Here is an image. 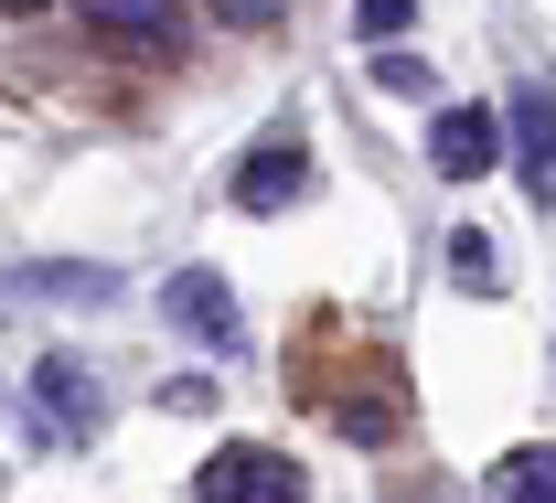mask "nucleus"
Returning <instances> with one entry per match:
<instances>
[{
	"label": "nucleus",
	"mask_w": 556,
	"mask_h": 503,
	"mask_svg": "<svg viewBox=\"0 0 556 503\" xmlns=\"http://www.w3.org/2000/svg\"><path fill=\"white\" fill-rule=\"evenodd\" d=\"M343 439H364V450H375V439H396V418H386V407H343Z\"/></svg>",
	"instance_id": "14"
},
{
	"label": "nucleus",
	"mask_w": 556,
	"mask_h": 503,
	"mask_svg": "<svg viewBox=\"0 0 556 503\" xmlns=\"http://www.w3.org/2000/svg\"><path fill=\"white\" fill-rule=\"evenodd\" d=\"M503 503H556V461L546 450H514V461H503Z\"/></svg>",
	"instance_id": "9"
},
{
	"label": "nucleus",
	"mask_w": 556,
	"mask_h": 503,
	"mask_svg": "<svg viewBox=\"0 0 556 503\" xmlns=\"http://www.w3.org/2000/svg\"><path fill=\"white\" fill-rule=\"evenodd\" d=\"M97 11V33H118V43H172V22H182V0H86Z\"/></svg>",
	"instance_id": "7"
},
{
	"label": "nucleus",
	"mask_w": 556,
	"mask_h": 503,
	"mask_svg": "<svg viewBox=\"0 0 556 503\" xmlns=\"http://www.w3.org/2000/svg\"><path fill=\"white\" fill-rule=\"evenodd\" d=\"M407 22H417V0H353V33H364V43H396Z\"/></svg>",
	"instance_id": "12"
},
{
	"label": "nucleus",
	"mask_w": 556,
	"mask_h": 503,
	"mask_svg": "<svg viewBox=\"0 0 556 503\" xmlns=\"http://www.w3.org/2000/svg\"><path fill=\"white\" fill-rule=\"evenodd\" d=\"M375 86H386V97H439V75L417 65V54H396V43L375 54Z\"/></svg>",
	"instance_id": "11"
},
{
	"label": "nucleus",
	"mask_w": 556,
	"mask_h": 503,
	"mask_svg": "<svg viewBox=\"0 0 556 503\" xmlns=\"http://www.w3.org/2000/svg\"><path fill=\"white\" fill-rule=\"evenodd\" d=\"M503 129H514V183H525V204L546 215L556 204V108H546V86H514Z\"/></svg>",
	"instance_id": "4"
},
{
	"label": "nucleus",
	"mask_w": 556,
	"mask_h": 503,
	"mask_svg": "<svg viewBox=\"0 0 556 503\" xmlns=\"http://www.w3.org/2000/svg\"><path fill=\"white\" fill-rule=\"evenodd\" d=\"M43 300H118V268H33Z\"/></svg>",
	"instance_id": "10"
},
{
	"label": "nucleus",
	"mask_w": 556,
	"mask_h": 503,
	"mask_svg": "<svg viewBox=\"0 0 556 503\" xmlns=\"http://www.w3.org/2000/svg\"><path fill=\"white\" fill-rule=\"evenodd\" d=\"M193 503H300V461L289 450H214L204 471H193Z\"/></svg>",
	"instance_id": "2"
},
{
	"label": "nucleus",
	"mask_w": 556,
	"mask_h": 503,
	"mask_svg": "<svg viewBox=\"0 0 556 503\" xmlns=\"http://www.w3.org/2000/svg\"><path fill=\"white\" fill-rule=\"evenodd\" d=\"M161 311H172L182 343H214V354L247 343V311H236V289L214 279V268H172V279H161Z\"/></svg>",
	"instance_id": "3"
},
{
	"label": "nucleus",
	"mask_w": 556,
	"mask_h": 503,
	"mask_svg": "<svg viewBox=\"0 0 556 503\" xmlns=\"http://www.w3.org/2000/svg\"><path fill=\"white\" fill-rule=\"evenodd\" d=\"M161 407H172V418H204V407H214V375H172Z\"/></svg>",
	"instance_id": "13"
},
{
	"label": "nucleus",
	"mask_w": 556,
	"mask_h": 503,
	"mask_svg": "<svg viewBox=\"0 0 556 503\" xmlns=\"http://www.w3.org/2000/svg\"><path fill=\"white\" fill-rule=\"evenodd\" d=\"M450 279L471 289V300H492V289H503V247H492V236H471V225H460V236H450Z\"/></svg>",
	"instance_id": "8"
},
{
	"label": "nucleus",
	"mask_w": 556,
	"mask_h": 503,
	"mask_svg": "<svg viewBox=\"0 0 556 503\" xmlns=\"http://www.w3.org/2000/svg\"><path fill=\"white\" fill-rule=\"evenodd\" d=\"M428 161H439L450 183H482L492 161H503V118H492V108H439V129H428Z\"/></svg>",
	"instance_id": "6"
},
{
	"label": "nucleus",
	"mask_w": 556,
	"mask_h": 503,
	"mask_svg": "<svg viewBox=\"0 0 556 503\" xmlns=\"http://www.w3.org/2000/svg\"><path fill=\"white\" fill-rule=\"evenodd\" d=\"M22 407H33V429H43V439H65V450H86V439L108 429V386H97V375H86L75 354H43V364H33Z\"/></svg>",
	"instance_id": "1"
},
{
	"label": "nucleus",
	"mask_w": 556,
	"mask_h": 503,
	"mask_svg": "<svg viewBox=\"0 0 556 503\" xmlns=\"http://www.w3.org/2000/svg\"><path fill=\"white\" fill-rule=\"evenodd\" d=\"M0 11H43V0H0Z\"/></svg>",
	"instance_id": "15"
},
{
	"label": "nucleus",
	"mask_w": 556,
	"mask_h": 503,
	"mask_svg": "<svg viewBox=\"0 0 556 503\" xmlns=\"http://www.w3.org/2000/svg\"><path fill=\"white\" fill-rule=\"evenodd\" d=\"M300 193H311V150L300 140H257L236 161V215H289Z\"/></svg>",
	"instance_id": "5"
}]
</instances>
